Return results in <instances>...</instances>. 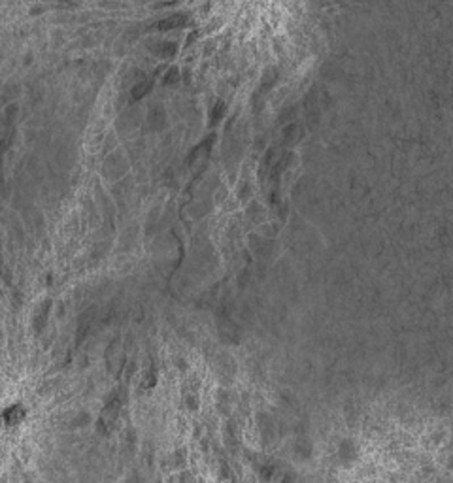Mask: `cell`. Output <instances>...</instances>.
Wrapping results in <instances>:
<instances>
[{
    "label": "cell",
    "mask_w": 453,
    "mask_h": 483,
    "mask_svg": "<svg viewBox=\"0 0 453 483\" xmlns=\"http://www.w3.org/2000/svg\"><path fill=\"white\" fill-rule=\"evenodd\" d=\"M149 89H151V81H144V83H140L138 87H134L133 89V96L134 99H142Z\"/></svg>",
    "instance_id": "cell-2"
},
{
    "label": "cell",
    "mask_w": 453,
    "mask_h": 483,
    "mask_svg": "<svg viewBox=\"0 0 453 483\" xmlns=\"http://www.w3.org/2000/svg\"><path fill=\"white\" fill-rule=\"evenodd\" d=\"M176 80H178V70H176V68H172V70H170V74H167L165 81H167V83H174Z\"/></svg>",
    "instance_id": "cell-4"
},
{
    "label": "cell",
    "mask_w": 453,
    "mask_h": 483,
    "mask_svg": "<svg viewBox=\"0 0 453 483\" xmlns=\"http://www.w3.org/2000/svg\"><path fill=\"white\" fill-rule=\"evenodd\" d=\"M187 21V17L185 15H181V14H178V15H172V17H167V19H163L157 25V28L159 30H170V28H176V27H181L183 23Z\"/></svg>",
    "instance_id": "cell-1"
},
{
    "label": "cell",
    "mask_w": 453,
    "mask_h": 483,
    "mask_svg": "<svg viewBox=\"0 0 453 483\" xmlns=\"http://www.w3.org/2000/svg\"><path fill=\"white\" fill-rule=\"evenodd\" d=\"M157 51H159V55H163V57H170V55L176 53V46H174V44H160Z\"/></svg>",
    "instance_id": "cell-3"
}]
</instances>
